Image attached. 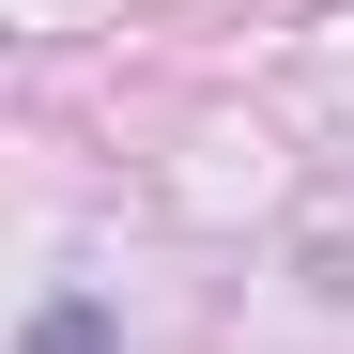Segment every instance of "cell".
Listing matches in <instances>:
<instances>
[{"mask_svg": "<svg viewBox=\"0 0 354 354\" xmlns=\"http://www.w3.org/2000/svg\"><path fill=\"white\" fill-rule=\"evenodd\" d=\"M31 354H108V308L62 292V308H31Z\"/></svg>", "mask_w": 354, "mask_h": 354, "instance_id": "1", "label": "cell"}]
</instances>
